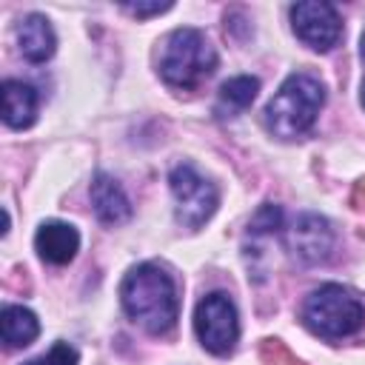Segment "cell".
Here are the masks:
<instances>
[{"label":"cell","mask_w":365,"mask_h":365,"mask_svg":"<svg viewBox=\"0 0 365 365\" xmlns=\"http://www.w3.org/2000/svg\"><path fill=\"white\" fill-rule=\"evenodd\" d=\"M123 311L148 334L163 336L180 317V297L171 274L154 262L131 268L120 285Z\"/></svg>","instance_id":"cell-1"},{"label":"cell","mask_w":365,"mask_h":365,"mask_svg":"<svg viewBox=\"0 0 365 365\" xmlns=\"http://www.w3.org/2000/svg\"><path fill=\"white\" fill-rule=\"evenodd\" d=\"M322 106H325V86L314 74L305 71L288 74L265 106V125L279 140L302 137L314 125Z\"/></svg>","instance_id":"cell-2"},{"label":"cell","mask_w":365,"mask_h":365,"mask_svg":"<svg viewBox=\"0 0 365 365\" xmlns=\"http://www.w3.org/2000/svg\"><path fill=\"white\" fill-rule=\"evenodd\" d=\"M217 68V51L200 29H177L160 51V77L182 91H194Z\"/></svg>","instance_id":"cell-3"},{"label":"cell","mask_w":365,"mask_h":365,"mask_svg":"<svg viewBox=\"0 0 365 365\" xmlns=\"http://www.w3.org/2000/svg\"><path fill=\"white\" fill-rule=\"evenodd\" d=\"M302 322L322 339H345L365 325V305L354 291L328 282L308 294Z\"/></svg>","instance_id":"cell-4"},{"label":"cell","mask_w":365,"mask_h":365,"mask_svg":"<svg viewBox=\"0 0 365 365\" xmlns=\"http://www.w3.org/2000/svg\"><path fill=\"white\" fill-rule=\"evenodd\" d=\"M194 331H197L200 345L208 354L214 356L231 354L240 339V319H237V308L231 297L222 291L205 294L194 311Z\"/></svg>","instance_id":"cell-5"},{"label":"cell","mask_w":365,"mask_h":365,"mask_svg":"<svg viewBox=\"0 0 365 365\" xmlns=\"http://www.w3.org/2000/svg\"><path fill=\"white\" fill-rule=\"evenodd\" d=\"M168 185L174 194V214L182 228H200L211 220V214L220 205V194L214 182L200 177L191 165H177L168 174Z\"/></svg>","instance_id":"cell-6"},{"label":"cell","mask_w":365,"mask_h":365,"mask_svg":"<svg viewBox=\"0 0 365 365\" xmlns=\"http://www.w3.org/2000/svg\"><path fill=\"white\" fill-rule=\"evenodd\" d=\"M291 26L294 34L314 51H328L336 46L342 34V20L331 3L322 0H305L291 6Z\"/></svg>","instance_id":"cell-7"},{"label":"cell","mask_w":365,"mask_h":365,"mask_svg":"<svg viewBox=\"0 0 365 365\" xmlns=\"http://www.w3.org/2000/svg\"><path fill=\"white\" fill-rule=\"evenodd\" d=\"M285 240H288L291 254L305 265L325 262L331 257V251H334V231H331L328 220L317 217V214L297 217V222L288 228Z\"/></svg>","instance_id":"cell-8"},{"label":"cell","mask_w":365,"mask_h":365,"mask_svg":"<svg viewBox=\"0 0 365 365\" xmlns=\"http://www.w3.org/2000/svg\"><path fill=\"white\" fill-rule=\"evenodd\" d=\"M34 248L40 254V259L51 262V265H66L74 259L77 248H80V234L74 225L60 222V220H48L37 228L34 234Z\"/></svg>","instance_id":"cell-9"},{"label":"cell","mask_w":365,"mask_h":365,"mask_svg":"<svg viewBox=\"0 0 365 365\" xmlns=\"http://www.w3.org/2000/svg\"><path fill=\"white\" fill-rule=\"evenodd\" d=\"M91 205L100 222L106 225H120L131 217V202L123 191V185L108 177V174H97L91 182Z\"/></svg>","instance_id":"cell-10"},{"label":"cell","mask_w":365,"mask_h":365,"mask_svg":"<svg viewBox=\"0 0 365 365\" xmlns=\"http://www.w3.org/2000/svg\"><path fill=\"white\" fill-rule=\"evenodd\" d=\"M17 46L29 63H46L57 48V37H54L51 23L43 14L23 17L17 26Z\"/></svg>","instance_id":"cell-11"},{"label":"cell","mask_w":365,"mask_h":365,"mask_svg":"<svg viewBox=\"0 0 365 365\" xmlns=\"http://www.w3.org/2000/svg\"><path fill=\"white\" fill-rule=\"evenodd\" d=\"M37 120V88L23 80H3V123L29 128Z\"/></svg>","instance_id":"cell-12"},{"label":"cell","mask_w":365,"mask_h":365,"mask_svg":"<svg viewBox=\"0 0 365 365\" xmlns=\"http://www.w3.org/2000/svg\"><path fill=\"white\" fill-rule=\"evenodd\" d=\"M259 91V80L251 74H237L231 80H225L217 91V103H214V114L217 117H237L242 114Z\"/></svg>","instance_id":"cell-13"},{"label":"cell","mask_w":365,"mask_h":365,"mask_svg":"<svg viewBox=\"0 0 365 365\" xmlns=\"http://www.w3.org/2000/svg\"><path fill=\"white\" fill-rule=\"evenodd\" d=\"M0 331H3V342L6 348H26L37 339L40 334V322L37 317L23 308V305H6L0 314Z\"/></svg>","instance_id":"cell-14"},{"label":"cell","mask_w":365,"mask_h":365,"mask_svg":"<svg viewBox=\"0 0 365 365\" xmlns=\"http://www.w3.org/2000/svg\"><path fill=\"white\" fill-rule=\"evenodd\" d=\"M77 362H80L77 348L60 339V342H54L46 354H40V356H34V359H29V362H23V365H77Z\"/></svg>","instance_id":"cell-15"},{"label":"cell","mask_w":365,"mask_h":365,"mask_svg":"<svg viewBox=\"0 0 365 365\" xmlns=\"http://www.w3.org/2000/svg\"><path fill=\"white\" fill-rule=\"evenodd\" d=\"M259 356L265 365H302L279 339H265L262 348H259Z\"/></svg>","instance_id":"cell-16"},{"label":"cell","mask_w":365,"mask_h":365,"mask_svg":"<svg viewBox=\"0 0 365 365\" xmlns=\"http://www.w3.org/2000/svg\"><path fill=\"white\" fill-rule=\"evenodd\" d=\"M123 9L128 11V14H134V17H151V14H163V11H168L171 9V3L165 0V3H123Z\"/></svg>","instance_id":"cell-17"},{"label":"cell","mask_w":365,"mask_h":365,"mask_svg":"<svg viewBox=\"0 0 365 365\" xmlns=\"http://www.w3.org/2000/svg\"><path fill=\"white\" fill-rule=\"evenodd\" d=\"M354 205L356 208H365V177L356 182V188H354Z\"/></svg>","instance_id":"cell-18"},{"label":"cell","mask_w":365,"mask_h":365,"mask_svg":"<svg viewBox=\"0 0 365 365\" xmlns=\"http://www.w3.org/2000/svg\"><path fill=\"white\" fill-rule=\"evenodd\" d=\"M362 57H365V31H362Z\"/></svg>","instance_id":"cell-19"},{"label":"cell","mask_w":365,"mask_h":365,"mask_svg":"<svg viewBox=\"0 0 365 365\" xmlns=\"http://www.w3.org/2000/svg\"><path fill=\"white\" fill-rule=\"evenodd\" d=\"M362 106H365V83H362Z\"/></svg>","instance_id":"cell-20"}]
</instances>
